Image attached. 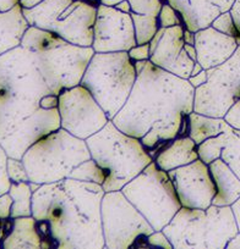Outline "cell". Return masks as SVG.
I'll list each match as a JSON object with an SVG mask.
<instances>
[{"mask_svg": "<svg viewBox=\"0 0 240 249\" xmlns=\"http://www.w3.org/2000/svg\"><path fill=\"white\" fill-rule=\"evenodd\" d=\"M58 104L32 53L20 45L0 56V144L9 157L22 159L33 143L61 127Z\"/></svg>", "mask_w": 240, "mask_h": 249, "instance_id": "1", "label": "cell"}, {"mask_svg": "<svg viewBox=\"0 0 240 249\" xmlns=\"http://www.w3.org/2000/svg\"><path fill=\"white\" fill-rule=\"evenodd\" d=\"M136 82L125 105L112 120L118 128L139 138L155 159L180 135L185 117L194 111L195 88L156 66L150 60L135 62Z\"/></svg>", "mask_w": 240, "mask_h": 249, "instance_id": "2", "label": "cell"}, {"mask_svg": "<svg viewBox=\"0 0 240 249\" xmlns=\"http://www.w3.org/2000/svg\"><path fill=\"white\" fill-rule=\"evenodd\" d=\"M102 184L64 178L33 192L32 216L42 248L105 249L102 227Z\"/></svg>", "mask_w": 240, "mask_h": 249, "instance_id": "3", "label": "cell"}, {"mask_svg": "<svg viewBox=\"0 0 240 249\" xmlns=\"http://www.w3.org/2000/svg\"><path fill=\"white\" fill-rule=\"evenodd\" d=\"M21 47L32 53L40 75L57 95L80 85L96 53L92 47L73 44L35 26L26 30Z\"/></svg>", "mask_w": 240, "mask_h": 249, "instance_id": "4", "label": "cell"}, {"mask_svg": "<svg viewBox=\"0 0 240 249\" xmlns=\"http://www.w3.org/2000/svg\"><path fill=\"white\" fill-rule=\"evenodd\" d=\"M91 158L105 172L104 192L121 191L153 161L139 138L118 128L110 120L104 127L86 140Z\"/></svg>", "mask_w": 240, "mask_h": 249, "instance_id": "5", "label": "cell"}, {"mask_svg": "<svg viewBox=\"0 0 240 249\" xmlns=\"http://www.w3.org/2000/svg\"><path fill=\"white\" fill-rule=\"evenodd\" d=\"M174 249H224L239 232L232 207H181L163 229Z\"/></svg>", "mask_w": 240, "mask_h": 249, "instance_id": "6", "label": "cell"}, {"mask_svg": "<svg viewBox=\"0 0 240 249\" xmlns=\"http://www.w3.org/2000/svg\"><path fill=\"white\" fill-rule=\"evenodd\" d=\"M91 159L85 140L58 128L33 143L22 155L30 182L43 184L69 178L81 162Z\"/></svg>", "mask_w": 240, "mask_h": 249, "instance_id": "7", "label": "cell"}, {"mask_svg": "<svg viewBox=\"0 0 240 249\" xmlns=\"http://www.w3.org/2000/svg\"><path fill=\"white\" fill-rule=\"evenodd\" d=\"M136 77L135 62L128 52L95 53L80 85L92 93L113 120L125 105Z\"/></svg>", "mask_w": 240, "mask_h": 249, "instance_id": "8", "label": "cell"}, {"mask_svg": "<svg viewBox=\"0 0 240 249\" xmlns=\"http://www.w3.org/2000/svg\"><path fill=\"white\" fill-rule=\"evenodd\" d=\"M28 25L55 33L73 44L92 47L97 6L83 0H43L22 9Z\"/></svg>", "mask_w": 240, "mask_h": 249, "instance_id": "9", "label": "cell"}, {"mask_svg": "<svg viewBox=\"0 0 240 249\" xmlns=\"http://www.w3.org/2000/svg\"><path fill=\"white\" fill-rule=\"evenodd\" d=\"M121 192L146 217L155 231L164 229L181 208L169 175L155 161L126 183Z\"/></svg>", "mask_w": 240, "mask_h": 249, "instance_id": "10", "label": "cell"}, {"mask_svg": "<svg viewBox=\"0 0 240 249\" xmlns=\"http://www.w3.org/2000/svg\"><path fill=\"white\" fill-rule=\"evenodd\" d=\"M100 214L105 249L131 248L139 237L155 231L121 191L104 193Z\"/></svg>", "mask_w": 240, "mask_h": 249, "instance_id": "11", "label": "cell"}, {"mask_svg": "<svg viewBox=\"0 0 240 249\" xmlns=\"http://www.w3.org/2000/svg\"><path fill=\"white\" fill-rule=\"evenodd\" d=\"M240 99V45L220 65L207 70V81L195 88L194 111L213 117H224Z\"/></svg>", "mask_w": 240, "mask_h": 249, "instance_id": "12", "label": "cell"}, {"mask_svg": "<svg viewBox=\"0 0 240 249\" xmlns=\"http://www.w3.org/2000/svg\"><path fill=\"white\" fill-rule=\"evenodd\" d=\"M58 100L60 126L81 140L90 138L110 121L92 93L82 85L63 90Z\"/></svg>", "mask_w": 240, "mask_h": 249, "instance_id": "13", "label": "cell"}, {"mask_svg": "<svg viewBox=\"0 0 240 249\" xmlns=\"http://www.w3.org/2000/svg\"><path fill=\"white\" fill-rule=\"evenodd\" d=\"M138 44L131 14L118 10L115 6H97L92 48L96 53L129 52Z\"/></svg>", "mask_w": 240, "mask_h": 249, "instance_id": "14", "label": "cell"}, {"mask_svg": "<svg viewBox=\"0 0 240 249\" xmlns=\"http://www.w3.org/2000/svg\"><path fill=\"white\" fill-rule=\"evenodd\" d=\"M181 207L207 209L212 205L216 186L208 164L199 158L195 161L168 171Z\"/></svg>", "mask_w": 240, "mask_h": 249, "instance_id": "15", "label": "cell"}, {"mask_svg": "<svg viewBox=\"0 0 240 249\" xmlns=\"http://www.w3.org/2000/svg\"><path fill=\"white\" fill-rule=\"evenodd\" d=\"M184 25L164 28L157 45L151 50L150 61L178 77L189 80L196 61L184 47Z\"/></svg>", "mask_w": 240, "mask_h": 249, "instance_id": "16", "label": "cell"}, {"mask_svg": "<svg viewBox=\"0 0 240 249\" xmlns=\"http://www.w3.org/2000/svg\"><path fill=\"white\" fill-rule=\"evenodd\" d=\"M239 44L235 37L224 35L212 26L195 32V48L198 62L205 70L216 68L227 61Z\"/></svg>", "mask_w": 240, "mask_h": 249, "instance_id": "17", "label": "cell"}, {"mask_svg": "<svg viewBox=\"0 0 240 249\" xmlns=\"http://www.w3.org/2000/svg\"><path fill=\"white\" fill-rule=\"evenodd\" d=\"M179 13L184 27L193 32L208 27L235 0H165Z\"/></svg>", "mask_w": 240, "mask_h": 249, "instance_id": "18", "label": "cell"}, {"mask_svg": "<svg viewBox=\"0 0 240 249\" xmlns=\"http://www.w3.org/2000/svg\"><path fill=\"white\" fill-rule=\"evenodd\" d=\"M199 158L206 164L222 159L240 178V130L230 127L198 145Z\"/></svg>", "mask_w": 240, "mask_h": 249, "instance_id": "19", "label": "cell"}, {"mask_svg": "<svg viewBox=\"0 0 240 249\" xmlns=\"http://www.w3.org/2000/svg\"><path fill=\"white\" fill-rule=\"evenodd\" d=\"M199 159L198 144L190 136H178L158 152L153 161L164 171L185 166Z\"/></svg>", "mask_w": 240, "mask_h": 249, "instance_id": "20", "label": "cell"}, {"mask_svg": "<svg viewBox=\"0 0 240 249\" xmlns=\"http://www.w3.org/2000/svg\"><path fill=\"white\" fill-rule=\"evenodd\" d=\"M208 166L216 186L212 204L230 207L240 197V178L222 159L215 160Z\"/></svg>", "mask_w": 240, "mask_h": 249, "instance_id": "21", "label": "cell"}, {"mask_svg": "<svg viewBox=\"0 0 240 249\" xmlns=\"http://www.w3.org/2000/svg\"><path fill=\"white\" fill-rule=\"evenodd\" d=\"M28 27L20 4L9 11H0V56L20 47Z\"/></svg>", "mask_w": 240, "mask_h": 249, "instance_id": "22", "label": "cell"}, {"mask_svg": "<svg viewBox=\"0 0 240 249\" xmlns=\"http://www.w3.org/2000/svg\"><path fill=\"white\" fill-rule=\"evenodd\" d=\"M42 237L37 229V220L33 216L13 219V227L1 242L5 249H37L42 248Z\"/></svg>", "mask_w": 240, "mask_h": 249, "instance_id": "23", "label": "cell"}, {"mask_svg": "<svg viewBox=\"0 0 240 249\" xmlns=\"http://www.w3.org/2000/svg\"><path fill=\"white\" fill-rule=\"evenodd\" d=\"M189 124H190L189 136L198 145L232 127L223 117L208 116L195 111L189 114Z\"/></svg>", "mask_w": 240, "mask_h": 249, "instance_id": "24", "label": "cell"}, {"mask_svg": "<svg viewBox=\"0 0 240 249\" xmlns=\"http://www.w3.org/2000/svg\"><path fill=\"white\" fill-rule=\"evenodd\" d=\"M13 198L11 219L23 216H32V196L33 191L28 182H11L9 190Z\"/></svg>", "mask_w": 240, "mask_h": 249, "instance_id": "25", "label": "cell"}, {"mask_svg": "<svg viewBox=\"0 0 240 249\" xmlns=\"http://www.w3.org/2000/svg\"><path fill=\"white\" fill-rule=\"evenodd\" d=\"M135 30V38L138 44H147L151 42L156 33L160 30L158 18L150 15H140V14L131 13Z\"/></svg>", "mask_w": 240, "mask_h": 249, "instance_id": "26", "label": "cell"}, {"mask_svg": "<svg viewBox=\"0 0 240 249\" xmlns=\"http://www.w3.org/2000/svg\"><path fill=\"white\" fill-rule=\"evenodd\" d=\"M69 178L79 179V181L93 182V183L103 184L105 181V172L102 167L91 158L86 161L81 162L79 166L71 171Z\"/></svg>", "mask_w": 240, "mask_h": 249, "instance_id": "27", "label": "cell"}, {"mask_svg": "<svg viewBox=\"0 0 240 249\" xmlns=\"http://www.w3.org/2000/svg\"><path fill=\"white\" fill-rule=\"evenodd\" d=\"M165 0H129L131 13L158 18Z\"/></svg>", "mask_w": 240, "mask_h": 249, "instance_id": "28", "label": "cell"}, {"mask_svg": "<svg viewBox=\"0 0 240 249\" xmlns=\"http://www.w3.org/2000/svg\"><path fill=\"white\" fill-rule=\"evenodd\" d=\"M158 22H160V27L163 28L183 25V20L180 18L179 13L167 1H164L162 9H160V15H158Z\"/></svg>", "mask_w": 240, "mask_h": 249, "instance_id": "29", "label": "cell"}, {"mask_svg": "<svg viewBox=\"0 0 240 249\" xmlns=\"http://www.w3.org/2000/svg\"><path fill=\"white\" fill-rule=\"evenodd\" d=\"M8 175L11 182H28L27 170L22 159L9 157L8 159Z\"/></svg>", "mask_w": 240, "mask_h": 249, "instance_id": "30", "label": "cell"}, {"mask_svg": "<svg viewBox=\"0 0 240 249\" xmlns=\"http://www.w3.org/2000/svg\"><path fill=\"white\" fill-rule=\"evenodd\" d=\"M211 26H212L213 28H216L217 31H220V32L224 33V35L232 36V37L235 38H237L238 36H240L237 27H235V23L234 21H233V18L232 15H230L229 11H225V13L220 14L218 18H216L215 20H213Z\"/></svg>", "mask_w": 240, "mask_h": 249, "instance_id": "31", "label": "cell"}, {"mask_svg": "<svg viewBox=\"0 0 240 249\" xmlns=\"http://www.w3.org/2000/svg\"><path fill=\"white\" fill-rule=\"evenodd\" d=\"M8 153L3 145L0 144V196L9 192L11 186V181L8 175Z\"/></svg>", "mask_w": 240, "mask_h": 249, "instance_id": "32", "label": "cell"}, {"mask_svg": "<svg viewBox=\"0 0 240 249\" xmlns=\"http://www.w3.org/2000/svg\"><path fill=\"white\" fill-rule=\"evenodd\" d=\"M146 241H147L148 246L162 247V248L165 249H174L173 248L172 242L169 241L167 234L163 232V230H160V231H153L152 233L146 237Z\"/></svg>", "mask_w": 240, "mask_h": 249, "instance_id": "33", "label": "cell"}, {"mask_svg": "<svg viewBox=\"0 0 240 249\" xmlns=\"http://www.w3.org/2000/svg\"><path fill=\"white\" fill-rule=\"evenodd\" d=\"M128 54L134 62L150 60V43H147V44H136L135 47L129 50Z\"/></svg>", "mask_w": 240, "mask_h": 249, "instance_id": "34", "label": "cell"}, {"mask_svg": "<svg viewBox=\"0 0 240 249\" xmlns=\"http://www.w3.org/2000/svg\"><path fill=\"white\" fill-rule=\"evenodd\" d=\"M223 119H224L233 128L240 130V99H238L237 102L229 107V110H228L227 114L224 115Z\"/></svg>", "mask_w": 240, "mask_h": 249, "instance_id": "35", "label": "cell"}, {"mask_svg": "<svg viewBox=\"0 0 240 249\" xmlns=\"http://www.w3.org/2000/svg\"><path fill=\"white\" fill-rule=\"evenodd\" d=\"M13 203L14 200L9 192L0 196V221L10 219L11 209H13Z\"/></svg>", "mask_w": 240, "mask_h": 249, "instance_id": "36", "label": "cell"}, {"mask_svg": "<svg viewBox=\"0 0 240 249\" xmlns=\"http://www.w3.org/2000/svg\"><path fill=\"white\" fill-rule=\"evenodd\" d=\"M206 81H207V70H205V69L202 71H200L198 75H194L189 77V82H190V85L194 88L200 87L203 83H206Z\"/></svg>", "mask_w": 240, "mask_h": 249, "instance_id": "37", "label": "cell"}, {"mask_svg": "<svg viewBox=\"0 0 240 249\" xmlns=\"http://www.w3.org/2000/svg\"><path fill=\"white\" fill-rule=\"evenodd\" d=\"M229 13L232 15L233 21H234L235 27H237L238 32L240 35V0H235L234 3H233L232 8H230Z\"/></svg>", "mask_w": 240, "mask_h": 249, "instance_id": "38", "label": "cell"}, {"mask_svg": "<svg viewBox=\"0 0 240 249\" xmlns=\"http://www.w3.org/2000/svg\"><path fill=\"white\" fill-rule=\"evenodd\" d=\"M20 4V0H0V11H9Z\"/></svg>", "mask_w": 240, "mask_h": 249, "instance_id": "39", "label": "cell"}, {"mask_svg": "<svg viewBox=\"0 0 240 249\" xmlns=\"http://www.w3.org/2000/svg\"><path fill=\"white\" fill-rule=\"evenodd\" d=\"M230 207H232L233 214H234L235 221H237L238 229H239V232H240V197L238 198V199L235 200Z\"/></svg>", "mask_w": 240, "mask_h": 249, "instance_id": "40", "label": "cell"}, {"mask_svg": "<svg viewBox=\"0 0 240 249\" xmlns=\"http://www.w3.org/2000/svg\"><path fill=\"white\" fill-rule=\"evenodd\" d=\"M183 38H184V42H185L186 44L195 45V32L188 30V28H184Z\"/></svg>", "mask_w": 240, "mask_h": 249, "instance_id": "41", "label": "cell"}, {"mask_svg": "<svg viewBox=\"0 0 240 249\" xmlns=\"http://www.w3.org/2000/svg\"><path fill=\"white\" fill-rule=\"evenodd\" d=\"M227 249H240V232H238L225 246Z\"/></svg>", "mask_w": 240, "mask_h": 249, "instance_id": "42", "label": "cell"}, {"mask_svg": "<svg viewBox=\"0 0 240 249\" xmlns=\"http://www.w3.org/2000/svg\"><path fill=\"white\" fill-rule=\"evenodd\" d=\"M83 1H87V3L93 4V5H96V6L100 5V4L114 6L115 4H118L119 1H121V0H83Z\"/></svg>", "mask_w": 240, "mask_h": 249, "instance_id": "43", "label": "cell"}, {"mask_svg": "<svg viewBox=\"0 0 240 249\" xmlns=\"http://www.w3.org/2000/svg\"><path fill=\"white\" fill-rule=\"evenodd\" d=\"M114 6L118 9V10L123 11V13L131 14V8H130V3H129V0H121V1H119L118 4H115Z\"/></svg>", "mask_w": 240, "mask_h": 249, "instance_id": "44", "label": "cell"}, {"mask_svg": "<svg viewBox=\"0 0 240 249\" xmlns=\"http://www.w3.org/2000/svg\"><path fill=\"white\" fill-rule=\"evenodd\" d=\"M43 0H20V5L22 9H32L42 3Z\"/></svg>", "mask_w": 240, "mask_h": 249, "instance_id": "45", "label": "cell"}, {"mask_svg": "<svg viewBox=\"0 0 240 249\" xmlns=\"http://www.w3.org/2000/svg\"><path fill=\"white\" fill-rule=\"evenodd\" d=\"M202 70H203V68H202V66H201V64H199V62L196 61V62H195V65H194L193 71H191V76L198 75V73L200 72V71H202Z\"/></svg>", "mask_w": 240, "mask_h": 249, "instance_id": "46", "label": "cell"}]
</instances>
